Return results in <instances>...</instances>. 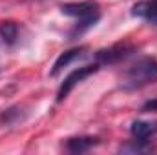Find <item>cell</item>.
I'll use <instances>...</instances> for the list:
<instances>
[{"instance_id": "cell-1", "label": "cell", "mask_w": 157, "mask_h": 155, "mask_svg": "<svg viewBox=\"0 0 157 155\" xmlns=\"http://www.w3.org/2000/svg\"><path fill=\"white\" fill-rule=\"evenodd\" d=\"M157 82V60L152 57L139 59L135 64H132L124 77H122V88L124 89H139L148 84Z\"/></svg>"}, {"instance_id": "cell-2", "label": "cell", "mask_w": 157, "mask_h": 155, "mask_svg": "<svg viewBox=\"0 0 157 155\" xmlns=\"http://www.w3.org/2000/svg\"><path fill=\"white\" fill-rule=\"evenodd\" d=\"M62 13L68 17L77 18V28L73 29L71 35H80L84 33L88 28H91L93 24H97V20L101 18V11H99V4L93 0H84V2H71V4H64Z\"/></svg>"}, {"instance_id": "cell-3", "label": "cell", "mask_w": 157, "mask_h": 155, "mask_svg": "<svg viewBox=\"0 0 157 155\" xmlns=\"http://www.w3.org/2000/svg\"><path fill=\"white\" fill-rule=\"evenodd\" d=\"M99 66H101V64H90V66H82V68H77L75 71H71L68 77L64 78V82H62V86H60V89H59V93H57V100H59V102L64 100V99L70 95V91L77 86L78 82H82L84 78H88L90 75L97 73V71H99Z\"/></svg>"}, {"instance_id": "cell-4", "label": "cell", "mask_w": 157, "mask_h": 155, "mask_svg": "<svg viewBox=\"0 0 157 155\" xmlns=\"http://www.w3.org/2000/svg\"><path fill=\"white\" fill-rule=\"evenodd\" d=\"M84 55H86V46H80V47H73V49L64 51V53L55 60L53 70L49 71V75H51V77H57L64 68H68L71 62H75V60H78V59H82Z\"/></svg>"}, {"instance_id": "cell-5", "label": "cell", "mask_w": 157, "mask_h": 155, "mask_svg": "<svg viewBox=\"0 0 157 155\" xmlns=\"http://www.w3.org/2000/svg\"><path fill=\"white\" fill-rule=\"evenodd\" d=\"M132 15L157 26V0H141L132 7Z\"/></svg>"}, {"instance_id": "cell-6", "label": "cell", "mask_w": 157, "mask_h": 155, "mask_svg": "<svg viewBox=\"0 0 157 155\" xmlns=\"http://www.w3.org/2000/svg\"><path fill=\"white\" fill-rule=\"evenodd\" d=\"M130 131H132L133 139L148 142V139H152L157 133V120H135V122H132Z\"/></svg>"}, {"instance_id": "cell-7", "label": "cell", "mask_w": 157, "mask_h": 155, "mask_svg": "<svg viewBox=\"0 0 157 155\" xmlns=\"http://www.w3.org/2000/svg\"><path fill=\"white\" fill-rule=\"evenodd\" d=\"M132 47L128 46H115V47H110V49H102L97 53V64H113L119 62L122 59H126L130 55Z\"/></svg>"}, {"instance_id": "cell-8", "label": "cell", "mask_w": 157, "mask_h": 155, "mask_svg": "<svg viewBox=\"0 0 157 155\" xmlns=\"http://www.w3.org/2000/svg\"><path fill=\"white\" fill-rule=\"evenodd\" d=\"M97 144H99V139H95V137H73L68 141L66 146L73 153H82V152H88L90 148H93Z\"/></svg>"}, {"instance_id": "cell-9", "label": "cell", "mask_w": 157, "mask_h": 155, "mask_svg": "<svg viewBox=\"0 0 157 155\" xmlns=\"http://www.w3.org/2000/svg\"><path fill=\"white\" fill-rule=\"evenodd\" d=\"M0 35L7 46H13L18 39V26L15 22H2L0 24Z\"/></svg>"}, {"instance_id": "cell-10", "label": "cell", "mask_w": 157, "mask_h": 155, "mask_svg": "<svg viewBox=\"0 0 157 155\" xmlns=\"http://www.w3.org/2000/svg\"><path fill=\"white\" fill-rule=\"evenodd\" d=\"M152 146H146V141H133L132 144H126V146H121L119 152H132V153H143V152H150Z\"/></svg>"}, {"instance_id": "cell-11", "label": "cell", "mask_w": 157, "mask_h": 155, "mask_svg": "<svg viewBox=\"0 0 157 155\" xmlns=\"http://www.w3.org/2000/svg\"><path fill=\"white\" fill-rule=\"evenodd\" d=\"M148 110H152V112L157 110V100H154V102L150 100V102H146V104L143 106V112H148Z\"/></svg>"}]
</instances>
